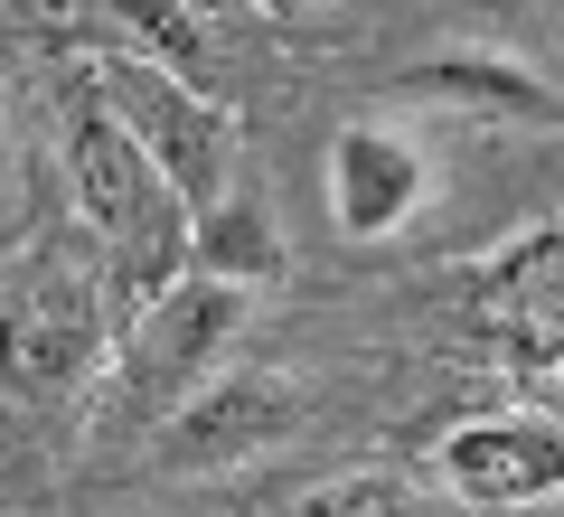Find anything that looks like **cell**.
I'll return each mask as SVG.
<instances>
[{"mask_svg":"<svg viewBox=\"0 0 564 517\" xmlns=\"http://www.w3.org/2000/svg\"><path fill=\"white\" fill-rule=\"evenodd\" d=\"M433 480L462 508H545L564 489V423L545 405H508V414H470L433 442Z\"/></svg>","mask_w":564,"mask_h":517,"instance_id":"52a82bcc","label":"cell"},{"mask_svg":"<svg viewBox=\"0 0 564 517\" xmlns=\"http://www.w3.org/2000/svg\"><path fill=\"white\" fill-rule=\"evenodd\" d=\"M470 320H480V338L545 396L555 386V358H564V226H545V217L518 226L470 273Z\"/></svg>","mask_w":564,"mask_h":517,"instance_id":"8992f818","label":"cell"},{"mask_svg":"<svg viewBox=\"0 0 564 517\" xmlns=\"http://www.w3.org/2000/svg\"><path fill=\"white\" fill-rule=\"evenodd\" d=\"M85 85H95V95L113 104V122L151 151V170L180 189V207H207V198L236 189V122H226L180 66L141 57V47H104V57H85Z\"/></svg>","mask_w":564,"mask_h":517,"instance_id":"277c9868","label":"cell"},{"mask_svg":"<svg viewBox=\"0 0 564 517\" xmlns=\"http://www.w3.org/2000/svg\"><path fill=\"white\" fill-rule=\"evenodd\" d=\"M113 282L76 245H39L20 273H0V396L10 405H66L104 377L113 348Z\"/></svg>","mask_w":564,"mask_h":517,"instance_id":"7a4b0ae2","label":"cell"},{"mask_svg":"<svg viewBox=\"0 0 564 517\" xmlns=\"http://www.w3.org/2000/svg\"><path fill=\"white\" fill-rule=\"evenodd\" d=\"M292 517H433V508H423V489L404 471H339L292 498Z\"/></svg>","mask_w":564,"mask_h":517,"instance_id":"8fae6325","label":"cell"},{"mask_svg":"<svg viewBox=\"0 0 564 517\" xmlns=\"http://www.w3.org/2000/svg\"><path fill=\"white\" fill-rule=\"evenodd\" d=\"M302 423V377L292 367H207L161 423H151V471L161 480H217L245 461H273Z\"/></svg>","mask_w":564,"mask_h":517,"instance_id":"5b68a950","label":"cell"},{"mask_svg":"<svg viewBox=\"0 0 564 517\" xmlns=\"http://www.w3.org/2000/svg\"><path fill=\"white\" fill-rule=\"evenodd\" d=\"M180 263L207 273V282H236V292H273V282H282V226H273V207L236 198V189L207 198V207H188Z\"/></svg>","mask_w":564,"mask_h":517,"instance_id":"30bf717a","label":"cell"},{"mask_svg":"<svg viewBox=\"0 0 564 517\" xmlns=\"http://www.w3.org/2000/svg\"><path fill=\"white\" fill-rule=\"evenodd\" d=\"M0 207H10V122H0Z\"/></svg>","mask_w":564,"mask_h":517,"instance_id":"7c38bea8","label":"cell"},{"mask_svg":"<svg viewBox=\"0 0 564 517\" xmlns=\"http://www.w3.org/2000/svg\"><path fill=\"white\" fill-rule=\"evenodd\" d=\"M404 95L414 104H452V114H489V122H555V85L518 57H433L404 66Z\"/></svg>","mask_w":564,"mask_h":517,"instance_id":"9c48e42d","label":"cell"},{"mask_svg":"<svg viewBox=\"0 0 564 517\" xmlns=\"http://www.w3.org/2000/svg\"><path fill=\"white\" fill-rule=\"evenodd\" d=\"M321 198H329V226H339L348 245H386V236H404V226L433 207V151H423L404 122H386V114L339 122Z\"/></svg>","mask_w":564,"mask_h":517,"instance_id":"ba28073f","label":"cell"},{"mask_svg":"<svg viewBox=\"0 0 564 517\" xmlns=\"http://www.w3.org/2000/svg\"><path fill=\"white\" fill-rule=\"evenodd\" d=\"M245 311H254V292L207 282V273H188V263L170 282H151V292L122 311V338L104 348V358H113V423L122 433H151L207 367H226Z\"/></svg>","mask_w":564,"mask_h":517,"instance_id":"3957f363","label":"cell"},{"mask_svg":"<svg viewBox=\"0 0 564 517\" xmlns=\"http://www.w3.org/2000/svg\"><path fill=\"white\" fill-rule=\"evenodd\" d=\"M66 198H76V217H85V236H95L104 282H113L122 311H132L151 282L180 273L188 207H180V189L151 170V151L113 122V104L85 85V66L66 76Z\"/></svg>","mask_w":564,"mask_h":517,"instance_id":"6da1fadb","label":"cell"}]
</instances>
